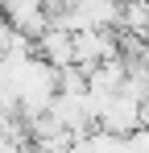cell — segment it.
Listing matches in <instances>:
<instances>
[{
  "label": "cell",
  "mask_w": 149,
  "mask_h": 153,
  "mask_svg": "<svg viewBox=\"0 0 149 153\" xmlns=\"http://www.w3.org/2000/svg\"><path fill=\"white\" fill-rule=\"evenodd\" d=\"M99 128L104 132H116V137H133L137 128H145V103L133 100V95H112L104 116H99Z\"/></svg>",
  "instance_id": "obj_1"
},
{
  "label": "cell",
  "mask_w": 149,
  "mask_h": 153,
  "mask_svg": "<svg viewBox=\"0 0 149 153\" xmlns=\"http://www.w3.org/2000/svg\"><path fill=\"white\" fill-rule=\"evenodd\" d=\"M120 29L137 33V37H149V0H124Z\"/></svg>",
  "instance_id": "obj_4"
},
{
  "label": "cell",
  "mask_w": 149,
  "mask_h": 153,
  "mask_svg": "<svg viewBox=\"0 0 149 153\" xmlns=\"http://www.w3.org/2000/svg\"><path fill=\"white\" fill-rule=\"evenodd\" d=\"M58 91H66V95H87V66H66V71H58Z\"/></svg>",
  "instance_id": "obj_5"
},
{
  "label": "cell",
  "mask_w": 149,
  "mask_h": 153,
  "mask_svg": "<svg viewBox=\"0 0 149 153\" xmlns=\"http://www.w3.org/2000/svg\"><path fill=\"white\" fill-rule=\"evenodd\" d=\"M71 153H128V137H116V132H104V128H95V132L79 137Z\"/></svg>",
  "instance_id": "obj_3"
},
{
  "label": "cell",
  "mask_w": 149,
  "mask_h": 153,
  "mask_svg": "<svg viewBox=\"0 0 149 153\" xmlns=\"http://www.w3.org/2000/svg\"><path fill=\"white\" fill-rule=\"evenodd\" d=\"M128 153H149V128H137L128 137Z\"/></svg>",
  "instance_id": "obj_6"
},
{
  "label": "cell",
  "mask_w": 149,
  "mask_h": 153,
  "mask_svg": "<svg viewBox=\"0 0 149 153\" xmlns=\"http://www.w3.org/2000/svg\"><path fill=\"white\" fill-rule=\"evenodd\" d=\"M37 54L46 58L54 71L79 66V58H74V33H66V29H54V25H50L46 37H37Z\"/></svg>",
  "instance_id": "obj_2"
}]
</instances>
